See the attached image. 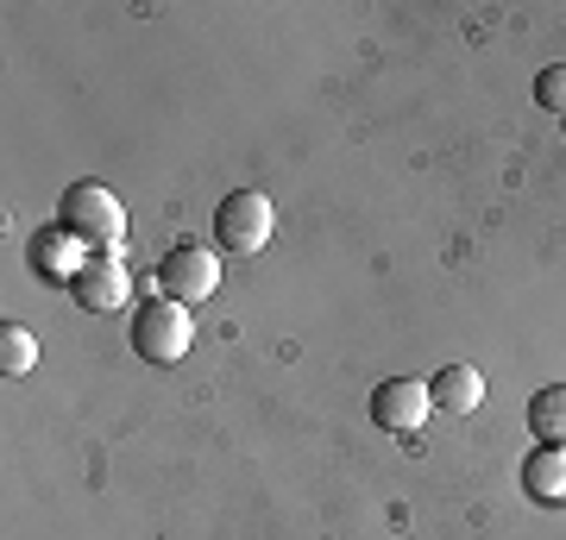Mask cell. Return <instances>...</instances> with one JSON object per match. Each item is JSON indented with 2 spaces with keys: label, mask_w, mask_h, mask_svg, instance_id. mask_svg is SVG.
Masks as SVG:
<instances>
[{
  "label": "cell",
  "mask_w": 566,
  "mask_h": 540,
  "mask_svg": "<svg viewBox=\"0 0 566 540\" xmlns=\"http://www.w3.org/2000/svg\"><path fill=\"white\" fill-rule=\"evenodd\" d=\"M57 226L76 233L95 258H120V245H126V208L114 201L107 182H70L63 208H57Z\"/></svg>",
  "instance_id": "1"
},
{
  "label": "cell",
  "mask_w": 566,
  "mask_h": 540,
  "mask_svg": "<svg viewBox=\"0 0 566 540\" xmlns=\"http://www.w3.org/2000/svg\"><path fill=\"white\" fill-rule=\"evenodd\" d=\"M189 340H196V327H189V308L170 296H151L133 315V346H139V359L151 364H177L189 359Z\"/></svg>",
  "instance_id": "2"
},
{
  "label": "cell",
  "mask_w": 566,
  "mask_h": 540,
  "mask_svg": "<svg viewBox=\"0 0 566 540\" xmlns=\"http://www.w3.org/2000/svg\"><path fill=\"white\" fill-rule=\"evenodd\" d=\"M271 233H277V208H271L264 189H233L214 208V245L221 252H259Z\"/></svg>",
  "instance_id": "3"
},
{
  "label": "cell",
  "mask_w": 566,
  "mask_h": 540,
  "mask_svg": "<svg viewBox=\"0 0 566 540\" xmlns=\"http://www.w3.org/2000/svg\"><path fill=\"white\" fill-rule=\"evenodd\" d=\"M158 289L170 301H208L214 289H221V258L208 252V245H196V240H182V245H170L158 258Z\"/></svg>",
  "instance_id": "4"
},
{
  "label": "cell",
  "mask_w": 566,
  "mask_h": 540,
  "mask_svg": "<svg viewBox=\"0 0 566 540\" xmlns=\"http://www.w3.org/2000/svg\"><path fill=\"white\" fill-rule=\"evenodd\" d=\"M428 409H434V396H428V383H416V378H385L371 390V421H378L385 434H403V441L422 434Z\"/></svg>",
  "instance_id": "5"
},
{
  "label": "cell",
  "mask_w": 566,
  "mask_h": 540,
  "mask_svg": "<svg viewBox=\"0 0 566 540\" xmlns=\"http://www.w3.org/2000/svg\"><path fill=\"white\" fill-rule=\"evenodd\" d=\"M70 296H76V308H88V315H114V308L133 296V277H126L120 258H88L76 271V283H70Z\"/></svg>",
  "instance_id": "6"
},
{
  "label": "cell",
  "mask_w": 566,
  "mask_h": 540,
  "mask_svg": "<svg viewBox=\"0 0 566 540\" xmlns=\"http://www.w3.org/2000/svg\"><path fill=\"white\" fill-rule=\"evenodd\" d=\"M88 245L76 240V233H63V226H44L39 240H32V271L39 277H51V283H76V271L88 258H82Z\"/></svg>",
  "instance_id": "7"
},
{
  "label": "cell",
  "mask_w": 566,
  "mask_h": 540,
  "mask_svg": "<svg viewBox=\"0 0 566 540\" xmlns=\"http://www.w3.org/2000/svg\"><path fill=\"white\" fill-rule=\"evenodd\" d=\"M428 396H434V409H447V415H472V409L485 402V378H479L472 364H447V371L428 378Z\"/></svg>",
  "instance_id": "8"
},
{
  "label": "cell",
  "mask_w": 566,
  "mask_h": 540,
  "mask_svg": "<svg viewBox=\"0 0 566 540\" xmlns=\"http://www.w3.org/2000/svg\"><path fill=\"white\" fill-rule=\"evenodd\" d=\"M523 490L535 502H566V453L560 446H535L523 459Z\"/></svg>",
  "instance_id": "9"
},
{
  "label": "cell",
  "mask_w": 566,
  "mask_h": 540,
  "mask_svg": "<svg viewBox=\"0 0 566 540\" xmlns=\"http://www.w3.org/2000/svg\"><path fill=\"white\" fill-rule=\"evenodd\" d=\"M528 434L542 446H560L566 453V383H547L528 396Z\"/></svg>",
  "instance_id": "10"
},
{
  "label": "cell",
  "mask_w": 566,
  "mask_h": 540,
  "mask_svg": "<svg viewBox=\"0 0 566 540\" xmlns=\"http://www.w3.org/2000/svg\"><path fill=\"white\" fill-rule=\"evenodd\" d=\"M32 364H39V340L7 320V333H0V371H7V378H25Z\"/></svg>",
  "instance_id": "11"
},
{
  "label": "cell",
  "mask_w": 566,
  "mask_h": 540,
  "mask_svg": "<svg viewBox=\"0 0 566 540\" xmlns=\"http://www.w3.org/2000/svg\"><path fill=\"white\" fill-rule=\"evenodd\" d=\"M535 100H542L547 114H566V63H547L542 76H535Z\"/></svg>",
  "instance_id": "12"
},
{
  "label": "cell",
  "mask_w": 566,
  "mask_h": 540,
  "mask_svg": "<svg viewBox=\"0 0 566 540\" xmlns=\"http://www.w3.org/2000/svg\"><path fill=\"white\" fill-rule=\"evenodd\" d=\"M560 133H566V114H560Z\"/></svg>",
  "instance_id": "13"
}]
</instances>
